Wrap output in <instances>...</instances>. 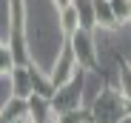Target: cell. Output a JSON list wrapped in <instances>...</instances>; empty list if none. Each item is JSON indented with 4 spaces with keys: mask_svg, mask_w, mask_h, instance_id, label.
Listing matches in <instances>:
<instances>
[{
    "mask_svg": "<svg viewBox=\"0 0 131 123\" xmlns=\"http://www.w3.org/2000/svg\"><path fill=\"white\" fill-rule=\"evenodd\" d=\"M128 106L131 103L120 94L117 86H105L89 106V117H91V123H120L128 115Z\"/></svg>",
    "mask_w": 131,
    "mask_h": 123,
    "instance_id": "1",
    "label": "cell"
},
{
    "mask_svg": "<svg viewBox=\"0 0 131 123\" xmlns=\"http://www.w3.org/2000/svg\"><path fill=\"white\" fill-rule=\"evenodd\" d=\"M94 23L103 32H117L123 26L114 14V9H111V0H94Z\"/></svg>",
    "mask_w": 131,
    "mask_h": 123,
    "instance_id": "7",
    "label": "cell"
},
{
    "mask_svg": "<svg viewBox=\"0 0 131 123\" xmlns=\"http://www.w3.org/2000/svg\"><path fill=\"white\" fill-rule=\"evenodd\" d=\"M120 123H131V115H125V117H123V120H120Z\"/></svg>",
    "mask_w": 131,
    "mask_h": 123,
    "instance_id": "17",
    "label": "cell"
},
{
    "mask_svg": "<svg viewBox=\"0 0 131 123\" xmlns=\"http://www.w3.org/2000/svg\"><path fill=\"white\" fill-rule=\"evenodd\" d=\"M49 123H57V120H49Z\"/></svg>",
    "mask_w": 131,
    "mask_h": 123,
    "instance_id": "19",
    "label": "cell"
},
{
    "mask_svg": "<svg viewBox=\"0 0 131 123\" xmlns=\"http://www.w3.org/2000/svg\"><path fill=\"white\" fill-rule=\"evenodd\" d=\"M74 0H51V6H54V12H60V9H66V6H71Z\"/></svg>",
    "mask_w": 131,
    "mask_h": 123,
    "instance_id": "16",
    "label": "cell"
},
{
    "mask_svg": "<svg viewBox=\"0 0 131 123\" xmlns=\"http://www.w3.org/2000/svg\"><path fill=\"white\" fill-rule=\"evenodd\" d=\"M31 83H34V94H43V97H54V92H57V86H54V80H51V74L49 72H43L34 60H31Z\"/></svg>",
    "mask_w": 131,
    "mask_h": 123,
    "instance_id": "10",
    "label": "cell"
},
{
    "mask_svg": "<svg viewBox=\"0 0 131 123\" xmlns=\"http://www.w3.org/2000/svg\"><path fill=\"white\" fill-rule=\"evenodd\" d=\"M9 94L17 97H31L34 83H31V63H17L9 74Z\"/></svg>",
    "mask_w": 131,
    "mask_h": 123,
    "instance_id": "5",
    "label": "cell"
},
{
    "mask_svg": "<svg viewBox=\"0 0 131 123\" xmlns=\"http://www.w3.org/2000/svg\"><path fill=\"white\" fill-rule=\"evenodd\" d=\"M74 6H77L83 29H97V23H94V0H74Z\"/></svg>",
    "mask_w": 131,
    "mask_h": 123,
    "instance_id": "12",
    "label": "cell"
},
{
    "mask_svg": "<svg viewBox=\"0 0 131 123\" xmlns=\"http://www.w3.org/2000/svg\"><path fill=\"white\" fill-rule=\"evenodd\" d=\"M128 23H131V17H128Z\"/></svg>",
    "mask_w": 131,
    "mask_h": 123,
    "instance_id": "21",
    "label": "cell"
},
{
    "mask_svg": "<svg viewBox=\"0 0 131 123\" xmlns=\"http://www.w3.org/2000/svg\"><path fill=\"white\" fill-rule=\"evenodd\" d=\"M128 115H131V106H128Z\"/></svg>",
    "mask_w": 131,
    "mask_h": 123,
    "instance_id": "20",
    "label": "cell"
},
{
    "mask_svg": "<svg viewBox=\"0 0 131 123\" xmlns=\"http://www.w3.org/2000/svg\"><path fill=\"white\" fill-rule=\"evenodd\" d=\"M0 123H6V120H3V117H0Z\"/></svg>",
    "mask_w": 131,
    "mask_h": 123,
    "instance_id": "18",
    "label": "cell"
},
{
    "mask_svg": "<svg viewBox=\"0 0 131 123\" xmlns=\"http://www.w3.org/2000/svg\"><path fill=\"white\" fill-rule=\"evenodd\" d=\"M69 46L77 57L80 69H85L89 74H97L100 69V52H97V40H94V29H77L71 37H69Z\"/></svg>",
    "mask_w": 131,
    "mask_h": 123,
    "instance_id": "2",
    "label": "cell"
},
{
    "mask_svg": "<svg viewBox=\"0 0 131 123\" xmlns=\"http://www.w3.org/2000/svg\"><path fill=\"white\" fill-rule=\"evenodd\" d=\"M17 66V54L9 40H0V77H9L12 69Z\"/></svg>",
    "mask_w": 131,
    "mask_h": 123,
    "instance_id": "11",
    "label": "cell"
},
{
    "mask_svg": "<svg viewBox=\"0 0 131 123\" xmlns=\"http://www.w3.org/2000/svg\"><path fill=\"white\" fill-rule=\"evenodd\" d=\"M0 117L6 123H20V120H29V97H17L9 94V100L0 106Z\"/></svg>",
    "mask_w": 131,
    "mask_h": 123,
    "instance_id": "6",
    "label": "cell"
},
{
    "mask_svg": "<svg viewBox=\"0 0 131 123\" xmlns=\"http://www.w3.org/2000/svg\"><path fill=\"white\" fill-rule=\"evenodd\" d=\"M85 69H80L66 86H60L51 97V106H54V117L63 115V112H77L83 109V86H85Z\"/></svg>",
    "mask_w": 131,
    "mask_h": 123,
    "instance_id": "3",
    "label": "cell"
},
{
    "mask_svg": "<svg viewBox=\"0 0 131 123\" xmlns=\"http://www.w3.org/2000/svg\"><path fill=\"white\" fill-rule=\"evenodd\" d=\"M54 120H57V123H89L91 117H89L85 109H77V112H63V115H57Z\"/></svg>",
    "mask_w": 131,
    "mask_h": 123,
    "instance_id": "14",
    "label": "cell"
},
{
    "mask_svg": "<svg viewBox=\"0 0 131 123\" xmlns=\"http://www.w3.org/2000/svg\"><path fill=\"white\" fill-rule=\"evenodd\" d=\"M80 26H83V23H80V14H77V6H74V3L57 12V32H60L63 37H71Z\"/></svg>",
    "mask_w": 131,
    "mask_h": 123,
    "instance_id": "9",
    "label": "cell"
},
{
    "mask_svg": "<svg viewBox=\"0 0 131 123\" xmlns=\"http://www.w3.org/2000/svg\"><path fill=\"white\" fill-rule=\"evenodd\" d=\"M89 123H91V120H89Z\"/></svg>",
    "mask_w": 131,
    "mask_h": 123,
    "instance_id": "22",
    "label": "cell"
},
{
    "mask_svg": "<svg viewBox=\"0 0 131 123\" xmlns=\"http://www.w3.org/2000/svg\"><path fill=\"white\" fill-rule=\"evenodd\" d=\"M49 120H54L51 100L43 94H31L29 97V123H49Z\"/></svg>",
    "mask_w": 131,
    "mask_h": 123,
    "instance_id": "8",
    "label": "cell"
},
{
    "mask_svg": "<svg viewBox=\"0 0 131 123\" xmlns=\"http://www.w3.org/2000/svg\"><path fill=\"white\" fill-rule=\"evenodd\" d=\"M77 72H80V63H77V57H74V52H71V46H69V37H66L63 43H60V49H57V57H54L49 74H51V80H54V86L60 89V86L69 83Z\"/></svg>",
    "mask_w": 131,
    "mask_h": 123,
    "instance_id": "4",
    "label": "cell"
},
{
    "mask_svg": "<svg viewBox=\"0 0 131 123\" xmlns=\"http://www.w3.org/2000/svg\"><path fill=\"white\" fill-rule=\"evenodd\" d=\"M117 89H120V94L131 103V63H120V72H117Z\"/></svg>",
    "mask_w": 131,
    "mask_h": 123,
    "instance_id": "13",
    "label": "cell"
},
{
    "mask_svg": "<svg viewBox=\"0 0 131 123\" xmlns=\"http://www.w3.org/2000/svg\"><path fill=\"white\" fill-rule=\"evenodd\" d=\"M111 9H114L120 23H128V17H131V0H111Z\"/></svg>",
    "mask_w": 131,
    "mask_h": 123,
    "instance_id": "15",
    "label": "cell"
}]
</instances>
